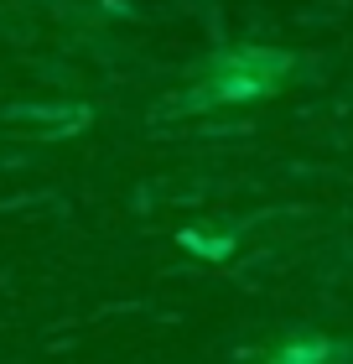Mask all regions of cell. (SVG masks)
I'll return each mask as SVG.
<instances>
[{
	"label": "cell",
	"instance_id": "obj_1",
	"mask_svg": "<svg viewBox=\"0 0 353 364\" xmlns=\"http://www.w3.org/2000/svg\"><path fill=\"white\" fill-rule=\"evenodd\" d=\"M286 68H291V58L286 53H260V47H249V53H234V58H224L213 68V78H208V89L197 94V105H218V99H255V94H265V89H276L281 78H286Z\"/></svg>",
	"mask_w": 353,
	"mask_h": 364
},
{
	"label": "cell",
	"instance_id": "obj_2",
	"mask_svg": "<svg viewBox=\"0 0 353 364\" xmlns=\"http://www.w3.org/2000/svg\"><path fill=\"white\" fill-rule=\"evenodd\" d=\"M322 354H332L327 343H307V349H291V354H281V364H312V359H322Z\"/></svg>",
	"mask_w": 353,
	"mask_h": 364
}]
</instances>
